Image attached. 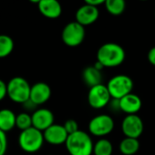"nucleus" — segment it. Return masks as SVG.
I'll list each match as a JSON object with an SVG mask.
<instances>
[{
  "label": "nucleus",
  "instance_id": "nucleus-1",
  "mask_svg": "<svg viewBox=\"0 0 155 155\" xmlns=\"http://www.w3.org/2000/svg\"><path fill=\"white\" fill-rule=\"evenodd\" d=\"M96 57L104 68H114L124 62L126 54L119 44L105 43L98 49Z\"/></svg>",
  "mask_w": 155,
  "mask_h": 155
},
{
  "label": "nucleus",
  "instance_id": "nucleus-2",
  "mask_svg": "<svg viewBox=\"0 0 155 155\" xmlns=\"http://www.w3.org/2000/svg\"><path fill=\"white\" fill-rule=\"evenodd\" d=\"M64 145L70 155H92L94 152L91 136L81 130L68 135Z\"/></svg>",
  "mask_w": 155,
  "mask_h": 155
},
{
  "label": "nucleus",
  "instance_id": "nucleus-3",
  "mask_svg": "<svg viewBox=\"0 0 155 155\" xmlns=\"http://www.w3.org/2000/svg\"><path fill=\"white\" fill-rule=\"evenodd\" d=\"M6 90L7 96L15 104H24L30 98L31 85L24 77L15 76L11 78L6 84Z\"/></svg>",
  "mask_w": 155,
  "mask_h": 155
},
{
  "label": "nucleus",
  "instance_id": "nucleus-4",
  "mask_svg": "<svg viewBox=\"0 0 155 155\" xmlns=\"http://www.w3.org/2000/svg\"><path fill=\"white\" fill-rule=\"evenodd\" d=\"M45 143L44 134L39 130L31 127L22 131L18 136V145L25 153H35L41 150Z\"/></svg>",
  "mask_w": 155,
  "mask_h": 155
},
{
  "label": "nucleus",
  "instance_id": "nucleus-5",
  "mask_svg": "<svg viewBox=\"0 0 155 155\" xmlns=\"http://www.w3.org/2000/svg\"><path fill=\"white\" fill-rule=\"evenodd\" d=\"M134 84L133 79L126 74H117L112 77L106 87L112 99L120 100L129 94L133 93Z\"/></svg>",
  "mask_w": 155,
  "mask_h": 155
},
{
  "label": "nucleus",
  "instance_id": "nucleus-6",
  "mask_svg": "<svg viewBox=\"0 0 155 155\" xmlns=\"http://www.w3.org/2000/svg\"><path fill=\"white\" fill-rule=\"evenodd\" d=\"M63 43L69 47H76L83 44L85 37L84 26L73 21L65 25L61 35Z\"/></svg>",
  "mask_w": 155,
  "mask_h": 155
},
{
  "label": "nucleus",
  "instance_id": "nucleus-7",
  "mask_svg": "<svg viewBox=\"0 0 155 155\" xmlns=\"http://www.w3.org/2000/svg\"><path fill=\"white\" fill-rule=\"evenodd\" d=\"M114 129V121L109 114H98L92 118L88 124L89 133L96 137H104Z\"/></svg>",
  "mask_w": 155,
  "mask_h": 155
},
{
  "label": "nucleus",
  "instance_id": "nucleus-8",
  "mask_svg": "<svg viewBox=\"0 0 155 155\" xmlns=\"http://www.w3.org/2000/svg\"><path fill=\"white\" fill-rule=\"evenodd\" d=\"M111 100L112 97L109 94L106 85L101 84L89 89L87 101L92 108L96 110L103 109L108 106Z\"/></svg>",
  "mask_w": 155,
  "mask_h": 155
},
{
  "label": "nucleus",
  "instance_id": "nucleus-9",
  "mask_svg": "<svg viewBox=\"0 0 155 155\" xmlns=\"http://www.w3.org/2000/svg\"><path fill=\"white\" fill-rule=\"evenodd\" d=\"M122 132L127 138L138 139L143 133L144 124L137 114L126 115L122 122Z\"/></svg>",
  "mask_w": 155,
  "mask_h": 155
},
{
  "label": "nucleus",
  "instance_id": "nucleus-10",
  "mask_svg": "<svg viewBox=\"0 0 155 155\" xmlns=\"http://www.w3.org/2000/svg\"><path fill=\"white\" fill-rule=\"evenodd\" d=\"M32 116V126L44 133L54 124V115L52 111L46 108L36 109Z\"/></svg>",
  "mask_w": 155,
  "mask_h": 155
},
{
  "label": "nucleus",
  "instance_id": "nucleus-11",
  "mask_svg": "<svg viewBox=\"0 0 155 155\" xmlns=\"http://www.w3.org/2000/svg\"><path fill=\"white\" fill-rule=\"evenodd\" d=\"M52 95L51 87L43 82H38L31 85L29 100L36 106L42 105L49 101Z\"/></svg>",
  "mask_w": 155,
  "mask_h": 155
},
{
  "label": "nucleus",
  "instance_id": "nucleus-12",
  "mask_svg": "<svg viewBox=\"0 0 155 155\" xmlns=\"http://www.w3.org/2000/svg\"><path fill=\"white\" fill-rule=\"evenodd\" d=\"M99 14L98 7H94L84 3L76 11L75 21L83 26L90 25L97 21Z\"/></svg>",
  "mask_w": 155,
  "mask_h": 155
},
{
  "label": "nucleus",
  "instance_id": "nucleus-13",
  "mask_svg": "<svg viewBox=\"0 0 155 155\" xmlns=\"http://www.w3.org/2000/svg\"><path fill=\"white\" fill-rule=\"evenodd\" d=\"M45 142L48 143L51 145H61L64 144L67 138L68 134L66 133L64 125L54 124L48 129H46L44 133Z\"/></svg>",
  "mask_w": 155,
  "mask_h": 155
},
{
  "label": "nucleus",
  "instance_id": "nucleus-14",
  "mask_svg": "<svg viewBox=\"0 0 155 155\" xmlns=\"http://www.w3.org/2000/svg\"><path fill=\"white\" fill-rule=\"evenodd\" d=\"M120 101L121 112L126 114V115L137 114V113L142 109L143 102L139 95L132 93L123 97Z\"/></svg>",
  "mask_w": 155,
  "mask_h": 155
},
{
  "label": "nucleus",
  "instance_id": "nucleus-15",
  "mask_svg": "<svg viewBox=\"0 0 155 155\" xmlns=\"http://www.w3.org/2000/svg\"><path fill=\"white\" fill-rule=\"evenodd\" d=\"M37 6L41 15L49 19H56L60 17L63 12L61 4L56 0H40Z\"/></svg>",
  "mask_w": 155,
  "mask_h": 155
},
{
  "label": "nucleus",
  "instance_id": "nucleus-16",
  "mask_svg": "<svg viewBox=\"0 0 155 155\" xmlns=\"http://www.w3.org/2000/svg\"><path fill=\"white\" fill-rule=\"evenodd\" d=\"M16 114L10 109L4 108L0 110V130L8 133L15 127Z\"/></svg>",
  "mask_w": 155,
  "mask_h": 155
},
{
  "label": "nucleus",
  "instance_id": "nucleus-17",
  "mask_svg": "<svg viewBox=\"0 0 155 155\" xmlns=\"http://www.w3.org/2000/svg\"><path fill=\"white\" fill-rule=\"evenodd\" d=\"M83 80L90 88L101 84L103 80L102 71L97 70L94 65L88 66L83 71Z\"/></svg>",
  "mask_w": 155,
  "mask_h": 155
},
{
  "label": "nucleus",
  "instance_id": "nucleus-18",
  "mask_svg": "<svg viewBox=\"0 0 155 155\" xmlns=\"http://www.w3.org/2000/svg\"><path fill=\"white\" fill-rule=\"evenodd\" d=\"M121 153L124 155H134L140 149V143L138 139L127 138L122 140L119 144Z\"/></svg>",
  "mask_w": 155,
  "mask_h": 155
},
{
  "label": "nucleus",
  "instance_id": "nucleus-19",
  "mask_svg": "<svg viewBox=\"0 0 155 155\" xmlns=\"http://www.w3.org/2000/svg\"><path fill=\"white\" fill-rule=\"evenodd\" d=\"M113 152V143L107 139L102 138L94 143V155H112Z\"/></svg>",
  "mask_w": 155,
  "mask_h": 155
},
{
  "label": "nucleus",
  "instance_id": "nucleus-20",
  "mask_svg": "<svg viewBox=\"0 0 155 155\" xmlns=\"http://www.w3.org/2000/svg\"><path fill=\"white\" fill-rule=\"evenodd\" d=\"M104 5L107 12L114 16L121 15L126 8V4L124 0H106Z\"/></svg>",
  "mask_w": 155,
  "mask_h": 155
},
{
  "label": "nucleus",
  "instance_id": "nucleus-21",
  "mask_svg": "<svg viewBox=\"0 0 155 155\" xmlns=\"http://www.w3.org/2000/svg\"><path fill=\"white\" fill-rule=\"evenodd\" d=\"M15 47L14 40L7 35H0V58L8 56Z\"/></svg>",
  "mask_w": 155,
  "mask_h": 155
},
{
  "label": "nucleus",
  "instance_id": "nucleus-22",
  "mask_svg": "<svg viewBox=\"0 0 155 155\" xmlns=\"http://www.w3.org/2000/svg\"><path fill=\"white\" fill-rule=\"evenodd\" d=\"M15 127H17L19 130H21V132L33 127L32 126V116L27 113H20L19 114L16 115Z\"/></svg>",
  "mask_w": 155,
  "mask_h": 155
},
{
  "label": "nucleus",
  "instance_id": "nucleus-23",
  "mask_svg": "<svg viewBox=\"0 0 155 155\" xmlns=\"http://www.w3.org/2000/svg\"><path fill=\"white\" fill-rule=\"evenodd\" d=\"M64 127L66 133L68 134V135L73 134L76 133L77 131H79V126H78L77 122L75 120H73V119L67 120L64 124Z\"/></svg>",
  "mask_w": 155,
  "mask_h": 155
},
{
  "label": "nucleus",
  "instance_id": "nucleus-24",
  "mask_svg": "<svg viewBox=\"0 0 155 155\" xmlns=\"http://www.w3.org/2000/svg\"><path fill=\"white\" fill-rule=\"evenodd\" d=\"M7 151V136L6 134L0 130V155H5Z\"/></svg>",
  "mask_w": 155,
  "mask_h": 155
},
{
  "label": "nucleus",
  "instance_id": "nucleus-25",
  "mask_svg": "<svg viewBox=\"0 0 155 155\" xmlns=\"http://www.w3.org/2000/svg\"><path fill=\"white\" fill-rule=\"evenodd\" d=\"M110 110L114 113H118L121 112V108H120V101L117 99H112L108 104Z\"/></svg>",
  "mask_w": 155,
  "mask_h": 155
},
{
  "label": "nucleus",
  "instance_id": "nucleus-26",
  "mask_svg": "<svg viewBox=\"0 0 155 155\" xmlns=\"http://www.w3.org/2000/svg\"><path fill=\"white\" fill-rule=\"evenodd\" d=\"M6 95H7L6 84L2 79H0V102L4 100Z\"/></svg>",
  "mask_w": 155,
  "mask_h": 155
},
{
  "label": "nucleus",
  "instance_id": "nucleus-27",
  "mask_svg": "<svg viewBox=\"0 0 155 155\" xmlns=\"http://www.w3.org/2000/svg\"><path fill=\"white\" fill-rule=\"evenodd\" d=\"M147 58H148V61L150 62V64L155 66V46L150 49V51L148 52Z\"/></svg>",
  "mask_w": 155,
  "mask_h": 155
},
{
  "label": "nucleus",
  "instance_id": "nucleus-28",
  "mask_svg": "<svg viewBox=\"0 0 155 155\" xmlns=\"http://www.w3.org/2000/svg\"><path fill=\"white\" fill-rule=\"evenodd\" d=\"M84 3L87 4V5H92V6L98 7L99 5L105 4V1H104V0H86Z\"/></svg>",
  "mask_w": 155,
  "mask_h": 155
},
{
  "label": "nucleus",
  "instance_id": "nucleus-29",
  "mask_svg": "<svg viewBox=\"0 0 155 155\" xmlns=\"http://www.w3.org/2000/svg\"><path fill=\"white\" fill-rule=\"evenodd\" d=\"M23 105L25 106V108H26V110H29V111L34 110V109L36 107V105H35V104H34L30 100H28L27 102H25Z\"/></svg>",
  "mask_w": 155,
  "mask_h": 155
},
{
  "label": "nucleus",
  "instance_id": "nucleus-30",
  "mask_svg": "<svg viewBox=\"0 0 155 155\" xmlns=\"http://www.w3.org/2000/svg\"><path fill=\"white\" fill-rule=\"evenodd\" d=\"M94 66L97 69V70H99V71H102L104 67L103 66V64H101V63H99L98 61H96L95 63H94Z\"/></svg>",
  "mask_w": 155,
  "mask_h": 155
}]
</instances>
